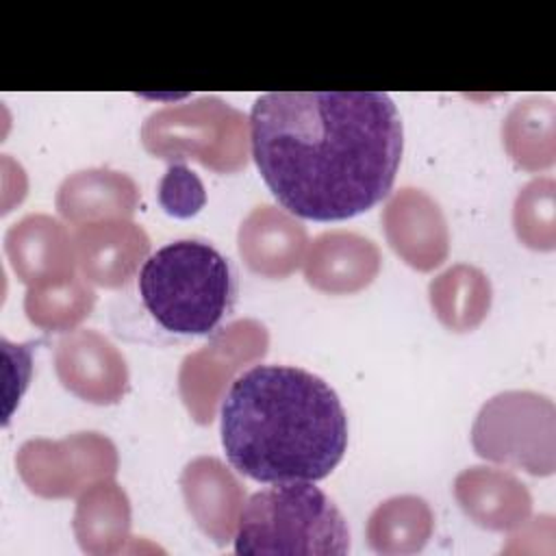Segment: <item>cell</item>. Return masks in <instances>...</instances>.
<instances>
[{
  "label": "cell",
  "mask_w": 556,
  "mask_h": 556,
  "mask_svg": "<svg viewBox=\"0 0 556 556\" xmlns=\"http://www.w3.org/2000/svg\"><path fill=\"white\" fill-rule=\"evenodd\" d=\"M391 248L415 269L430 271L447 256V226L439 204L419 189L397 191L382 215Z\"/></svg>",
  "instance_id": "obj_10"
},
{
  "label": "cell",
  "mask_w": 556,
  "mask_h": 556,
  "mask_svg": "<svg viewBox=\"0 0 556 556\" xmlns=\"http://www.w3.org/2000/svg\"><path fill=\"white\" fill-rule=\"evenodd\" d=\"M24 484L41 497H72L89 482L117 469L113 443L98 432H78L63 441L33 439L15 454Z\"/></svg>",
  "instance_id": "obj_7"
},
{
  "label": "cell",
  "mask_w": 556,
  "mask_h": 556,
  "mask_svg": "<svg viewBox=\"0 0 556 556\" xmlns=\"http://www.w3.org/2000/svg\"><path fill=\"white\" fill-rule=\"evenodd\" d=\"M59 380L74 395L93 404L117 402L128 384V371L117 348L93 330L65 334L54 350Z\"/></svg>",
  "instance_id": "obj_9"
},
{
  "label": "cell",
  "mask_w": 556,
  "mask_h": 556,
  "mask_svg": "<svg viewBox=\"0 0 556 556\" xmlns=\"http://www.w3.org/2000/svg\"><path fill=\"white\" fill-rule=\"evenodd\" d=\"M4 252L15 276L28 287L72 278L78 263L70 232L50 215L15 222L4 235Z\"/></svg>",
  "instance_id": "obj_11"
},
{
  "label": "cell",
  "mask_w": 556,
  "mask_h": 556,
  "mask_svg": "<svg viewBox=\"0 0 556 556\" xmlns=\"http://www.w3.org/2000/svg\"><path fill=\"white\" fill-rule=\"evenodd\" d=\"M471 443L482 458L547 476L554 469V406L528 391L500 393L480 408Z\"/></svg>",
  "instance_id": "obj_6"
},
{
  "label": "cell",
  "mask_w": 556,
  "mask_h": 556,
  "mask_svg": "<svg viewBox=\"0 0 556 556\" xmlns=\"http://www.w3.org/2000/svg\"><path fill=\"white\" fill-rule=\"evenodd\" d=\"M306 248V230L274 206H256L239 228V252L248 267L267 278H285L298 269Z\"/></svg>",
  "instance_id": "obj_15"
},
{
  "label": "cell",
  "mask_w": 556,
  "mask_h": 556,
  "mask_svg": "<svg viewBox=\"0 0 556 556\" xmlns=\"http://www.w3.org/2000/svg\"><path fill=\"white\" fill-rule=\"evenodd\" d=\"M380 269V252L371 239L354 232H324L306 254V282L326 293H352L367 287Z\"/></svg>",
  "instance_id": "obj_14"
},
{
  "label": "cell",
  "mask_w": 556,
  "mask_h": 556,
  "mask_svg": "<svg viewBox=\"0 0 556 556\" xmlns=\"http://www.w3.org/2000/svg\"><path fill=\"white\" fill-rule=\"evenodd\" d=\"M159 202L167 215L191 217L206 202L204 185L185 163H172L159 185Z\"/></svg>",
  "instance_id": "obj_23"
},
{
  "label": "cell",
  "mask_w": 556,
  "mask_h": 556,
  "mask_svg": "<svg viewBox=\"0 0 556 556\" xmlns=\"http://www.w3.org/2000/svg\"><path fill=\"white\" fill-rule=\"evenodd\" d=\"M248 124L254 163L291 215L350 219L393 187L404 135L382 91H269Z\"/></svg>",
  "instance_id": "obj_1"
},
{
  "label": "cell",
  "mask_w": 556,
  "mask_h": 556,
  "mask_svg": "<svg viewBox=\"0 0 556 556\" xmlns=\"http://www.w3.org/2000/svg\"><path fill=\"white\" fill-rule=\"evenodd\" d=\"M187 508L200 530L217 545L235 541L243 489L217 458H195L180 476Z\"/></svg>",
  "instance_id": "obj_13"
},
{
  "label": "cell",
  "mask_w": 556,
  "mask_h": 556,
  "mask_svg": "<svg viewBox=\"0 0 556 556\" xmlns=\"http://www.w3.org/2000/svg\"><path fill=\"white\" fill-rule=\"evenodd\" d=\"M139 295L165 330L208 334L235 302V276L211 243L178 239L143 261Z\"/></svg>",
  "instance_id": "obj_3"
},
{
  "label": "cell",
  "mask_w": 556,
  "mask_h": 556,
  "mask_svg": "<svg viewBox=\"0 0 556 556\" xmlns=\"http://www.w3.org/2000/svg\"><path fill=\"white\" fill-rule=\"evenodd\" d=\"M74 534L85 554L106 556L124 549L130 539V504L113 480H96L78 497Z\"/></svg>",
  "instance_id": "obj_18"
},
{
  "label": "cell",
  "mask_w": 556,
  "mask_h": 556,
  "mask_svg": "<svg viewBox=\"0 0 556 556\" xmlns=\"http://www.w3.org/2000/svg\"><path fill=\"white\" fill-rule=\"evenodd\" d=\"M141 139L154 156L178 163L195 159L219 174L237 172L248 161V119L217 98L152 113L143 122Z\"/></svg>",
  "instance_id": "obj_5"
},
{
  "label": "cell",
  "mask_w": 556,
  "mask_h": 556,
  "mask_svg": "<svg viewBox=\"0 0 556 556\" xmlns=\"http://www.w3.org/2000/svg\"><path fill=\"white\" fill-rule=\"evenodd\" d=\"M454 495L469 519L486 530H513L530 515V495L513 476L471 467L454 482Z\"/></svg>",
  "instance_id": "obj_16"
},
{
  "label": "cell",
  "mask_w": 556,
  "mask_h": 556,
  "mask_svg": "<svg viewBox=\"0 0 556 556\" xmlns=\"http://www.w3.org/2000/svg\"><path fill=\"white\" fill-rule=\"evenodd\" d=\"M265 348V328L245 319L222 328L208 345L185 358L180 367V393L200 424L213 419L222 389L241 363L263 356Z\"/></svg>",
  "instance_id": "obj_8"
},
{
  "label": "cell",
  "mask_w": 556,
  "mask_h": 556,
  "mask_svg": "<svg viewBox=\"0 0 556 556\" xmlns=\"http://www.w3.org/2000/svg\"><path fill=\"white\" fill-rule=\"evenodd\" d=\"M76 261L87 280L100 287H122L150 250L148 235L126 219H102L78 226Z\"/></svg>",
  "instance_id": "obj_12"
},
{
  "label": "cell",
  "mask_w": 556,
  "mask_h": 556,
  "mask_svg": "<svg viewBox=\"0 0 556 556\" xmlns=\"http://www.w3.org/2000/svg\"><path fill=\"white\" fill-rule=\"evenodd\" d=\"M552 191L554 182L552 180H534L530 182L517 198L515 204V228L519 239L526 241L530 248H541V237H539V226L545 228L549 237L552 235Z\"/></svg>",
  "instance_id": "obj_22"
},
{
  "label": "cell",
  "mask_w": 556,
  "mask_h": 556,
  "mask_svg": "<svg viewBox=\"0 0 556 556\" xmlns=\"http://www.w3.org/2000/svg\"><path fill=\"white\" fill-rule=\"evenodd\" d=\"M430 302L447 328L463 332L484 319L491 304V287L480 269L454 265L430 282Z\"/></svg>",
  "instance_id": "obj_20"
},
{
  "label": "cell",
  "mask_w": 556,
  "mask_h": 556,
  "mask_svg": "<svg viewBox=\"0 0 556 556\" xmlns=\"http://www.w3.org/2000/svg\"><path fill=\"white\" fill-rule=\"evenodd\" d=\"M434 517L426 500L400 495L382 502L367 521V543L384 556L415 554L432 534Z\"/></svg>",
  "instance_id": "obj_19"
},
{
  "label": "cell",
  "mask_w": 556,
  "mask_h": 556,
  "mask_svg": "<svg viewBox=\"0 0 556 556\" xmlns=\"http://www.w3.org/2000/svg\"><path fill=\"white\" fill-rule=\"evenodd\" d=\"M137 185L113 169H85L65 178L56 191L59 213L74 226L128 219L137 206Z\"/></svg>",
  "instance_id": "obj_17"
},
{
  "label": "cell",
  "mask_w": 556,
  "mask_h": 556,
  "mask_svg": "<svg viewBox=\"0 0 556 556\" xmlns=\"http://www.w3.org/2000/svg\"><path fill=\"white\" fill-rule=\"evenodd\" d=\"M237 554H348L350 528L313 482H276L243 504Z\"/></svg>",
  "instance_id": "obj_4"
},
{
  "label": "cell",
  "mask_w": 556,
  "mask_h": 556,
  "mask_svg": "<svg viewBox=\"0 0 556 556\" xmlns=\"http://www.w3.org/2000/svg\"><path fill=\"white\" fill-rule=\"evenodd\" d=\"M222 445L256 482H315L348 447V415L334 389L293 365H254L222 397Z\"/></svg>",
  "instance_id": "obj_2"
},
{
  "label": "cell",
  "mask_w": 556,
  "mask_h": 556,
  "mask_svg": "<svg viewBox=\"0 0 556 556\" xmlns=\"http://www.w3.org/2000/svg\"><path fill=\"white\" fill-rule=\"evenodd\" d=\"M96 302L93 291L76 276L28 287L24 311L30 324L43 330H67L85 319Z\"/></svg>",
  "instance_id": "obj_21"
}]
</instances>
